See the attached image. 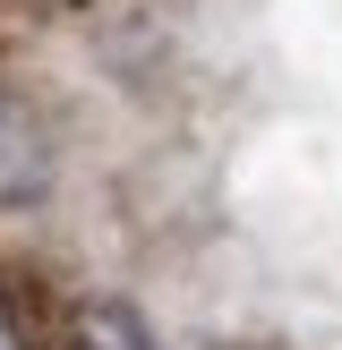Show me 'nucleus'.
<instances>
[{"label":"nucleus","mask_w":342,"mask_h":350,"mask_svg":"<svg viewBox=\"0 0 342 350\" xmlns=\"http://www.w3.org/2000/svg\"><path fill=\"white\" fill-rule=\"evenodd\" d=\"M51 120L34 94H17V85H0V214L9 205H34L51 188Z\"/></svg>","instance_id":"obj_1"},{"label":"nucleus","mask_w":342,"mask_h":350,"mask_svg":"<svg viewBox=\"0 0 342 350\" xmlns=\"http://www.w3.org/2000/svg\"><path fill=\"white\" fill-rule=\"evenodd\" d=\"M43 350H154V334H146V317L120 308V299H68L60 317H51Z\"/></svg>","instance_id":"obj_2"},{"label":"nucleus","mask_w":342,"mask_h":350,"mask_svg":"<svg viewBox=\"0 0 342 350\" xmlns=\"http://www.w3.org/2000/svg\"><path fill=\"white\" fill-rule=\"evenodd\" d=\"M0 350H43V334H34V317H26V299H17L9 282H0Z\"/></svg>","instance_id":"obj_3"},{"label":"nucleus","mask_w":342,"mask_h":350,"mask_svg":"<svg viewBox=\"0 0 342 350\" xmlns=\"http://www.w3.org/2000/svg\"><path fill=\"white\" fill-rule=\"evenodd\" d=\"M9 9H34V17H60V9H77V0H9Z\"/></svg>","instance_id":"obj_4"}]
</instances>
